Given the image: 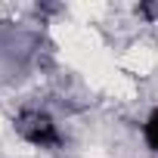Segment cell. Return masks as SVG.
I'll return each mask as SVG.
<instances>
[{"mask_svg":"<svg viewBox=\"0 0 158 158\" xmlns=\"http://www.w3.org/2000/svg\"><path fill=\"white\" fill-rule=\"evenodd\" d=\"M16 133L28 143V146H37V149H59L62 146V133H59V124L53 121L50 112L44 109H22L13 121Z\"/></svg>","mask_w":158,"mask_h":158,"instance_id":"cell-1","label":"cell"},{"mask_svg":"<svg viewBox=\"0 0 158 158\" xmlns=\"http://www.w3.org/2000/svg\"><path fill=\"white\" fill-rule=\"evenodd\" d=\"M143 139H146V146H149L152 152H158V109L146 118V124H143Z\"/></svg>","mask_w":158,"mask_h":158,"instance_id":"cell-2","label":"cell"}]
</instances>
